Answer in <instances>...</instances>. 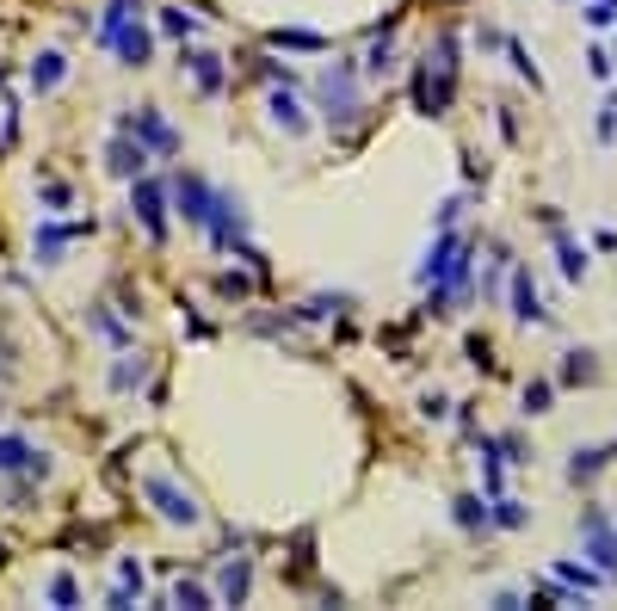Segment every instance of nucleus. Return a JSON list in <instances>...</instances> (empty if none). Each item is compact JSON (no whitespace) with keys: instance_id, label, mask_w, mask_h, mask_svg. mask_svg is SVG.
Masks as SVG:
<instances>
[{"instance_id":"25","label":"nucleus","mask_w":617,"mask_h":611,"mask_svg":"<svg viewBox=\"0 0 617 611\" xmlns=\"http://www.w3.org/2000/svg\"><path fill=\"white\" fill-rule=\"evenodd\" d=\"M506 56H513V68H519L531 87H543V75H537V62H531V50H525V44H506Z\"/></svg>"},{"instance_id":"21","label":"nucleus","mask_w":617,"mask_h":611,"mask_svg":"<svg viewBox=\"0 0 617 611\" xmlns=\"http://www.w3.org/2000/svg\"><path fill=\"white\" fill-rule=\"evenodd\" d=\"M550 402H556V383H525V414H550Z\"/></svg>"},{"instance_id":"29","label":"nucleus","mask_w":617,"mask_h":611,"mask_svg":"<svg viewBox=\"0 0 617 611\" xmlns=\"http://www.w3.org/2000/svg\"><path fill=\"white\" fill-rule=\"evenodd\" d=\"M142 377H149V365H142V358H136V365H118V371H112V383H118V389H136Z\"/></svg>"},{"instance_id":"2","label":"nucleus","mask_w":617,"mask_h":611,"mask_svg":"<svg viewBox=\"0 0 617 611\" xmlns=\"http://www.w3.org/2000/svg\"><path fill=\"white\" fill-rule=\"evenodd\" d=\"M142 494H149L155 507H161V519H173V525H198V519H204L198 500H192L186 488H173L167 476H149V482H142Z\"/></svg>"},{"instance_id":"16","label":"nucleus","mask_w":617,"mask_h":611,"mask_svg":"<svg viewBox=\"0 0 617 611\" xmlns=\"http://www.w3.org/2000/svg\"><path fill=\"white\" fill-rule=\"evenodd\" d=\"M186 68H192V81L204 87V93H216V87H223V56H186Z\"/></svg>"},{"instance_id":"24","label":"nucleus","mask_w":617,"mask_h":611,"mask_svg":"<svg viewBox=\"0 0 617 611\" xmlns=\"http://www.w3.org/2000/svg\"><path fill=\"white\" fill-rule=\"evenodd\" d=\"M161 25L173 31V38H192V31H198V19H192V13H179V7H161Z\"/></svg>"},{"instance_id":"4","label":"nucleus","mask_w":617,"mask_h":611,"mask_svg":"<svg viewBox=\"0 0 617 611\" xmlns=\"http://www.w3.org/2000/svg\"><path fill=\"white\" fill-rule=\"evenodd\" d=\"M543 229L556 235V266H562V278H568V284H580V278H587V247H574V241H568V229H562L556 210H543Z\"/></svg>"},{"instance_id":"11","label":"nucleus","mask_w":617,"mask_h":611,"mask_svg":"<svg viewBox=\"0 0 617 611\" xmlns=\"http://www.w3.org/2000/svg\"><path fill=\"white\" fill-rule=\"evenodd\" d=\"M457 525H463V531H488V525H494V507H482V494H457Z\"/></svg>"},{"instance_id":"7","label":"nucleus","mask_w":617,"mask_h":611,"mask_svg":"<svg viewBox=\"0 0 617 611\" xmlns=\"http://www.w3.org/2000/svg\"><path fill=\"white\" fill-rule=\"evenodd\" d=\"M0 470H31V476H44L50 463L38 445H25V439H0Z\"/></svg>"},{"instance_id":"10","label":"nucleus","mask_w":617,"mask_h":611,"mask_svg":"<svg viewBox=\"0 0 617 611\" xmlns=\"http://www.w3.org/2000/svg\"><path fill=\"white\" fill-rule=\"evenodd\" d=\"M611 457H617L611 445H593V451H574V463H568V476H574V482H593V476L605 470Z\"/></svg>"},{"instance_id":"14","label":"nucleus","mask_w":617,"mask_h":611,"mask_svg":"<svg viewBox=\"0 0 617 611\" xmlns=\"http://www.w3.org/2000/svg\"><path fill=\"white\" fill-rule=\"evenodd\" d=\"M142 161H149V155H142V142H130V136H118L112 142V161H105V167H112V173H142Z\"/></svg>"},{"instance_id":"13","label":"nucleus","mask_w":617,"mask_h":611,"mask_svg":"<svg viewBox=\"0 0 617 611\" xmlns=\"http://www.w3.org/2000/svg\"><path fill=\"white\" fill-rule=\"evenodd\" d=\"M556 581H568V587H580V593H593V587H605V568H587V562H556Z\"/></svg>"},{"instance_id":"1","label":"nucleus","mask_w":617,"mask_h":611,"mask_svg":"<svg viewBox=\"0 0 617 611\" xmlns=\"http://www.w3.org/2000/svg\"><path fill=\"white\" fill-rule=\"evenodd\" d=\"M321 105H328V124H352L365 105H358V75L352 68H328L321 75Z\"/></svg>"},{"instance_id":"3","label":"nucleus","mask_w":617,"mask_h":611,"mask_svg":"<svg viewBox=\"0 0 617 611\" xmlns=\"http://www.w3.org/2000/svg\"><path fill=\"white\" fill-rule=\"evenodd\" d=\"M580 537H587V556H593V568L617 574V531L605 525V513H599V507H587V513H580Z\"/></svg>"},{"instance_id":"22","label":"nucleus","mask_w":617,"mask_h":611,"mask_svg":"<svg viewBox=\"0 0 617 611\" xmlns=\"http://www.w3.org/2000/svg\"><path fill=\"white\" fill-rule=\"evenodd\" d=\"M525 519H531V513L519 507V500H506V494H494V525H506V531H519Z\"/></svg>"},{"instance_id":"18","label":"nucleus","mask_w":617,"mask_h":611,"mask_svg":"<svg viewBox=\"0 0 617 611\" xmlns=\"http://www.w3.org/2000/svg\"><path fill=\"white\" fill-rule=\"evenodd\" d=\"M247 581H253L247 562H229V568H223V605H241V599H247Z\"/></svg>"},{"instance_id":"6","label":"nucleus","mask_w":617,"mask_h":611,"mask_svg":"<svg viewBox=\"0 0 617 611\" xmlns=\"http://www.w3.org/2000/svg\"><path fill=\"white\" fill-rule=\"evenodd\" d=\"M513 315L525 321H550V309H543V297H537V284H531V272H513Z\"/></svg>"},{"instance_id":"9","label":"nucleus","mask_w":617,"mask_h":611,"mask_svg":"<svg viewBox=\"0 0 617 611\" xmlns=\"http://www.w3.org/2000/svg\"><path fill=\"white\" fill-rule=\"evenodd\" d=\"M105 44H118V56H124L130 68H142V62H149V31H142V25H136V31H130V25H118Z\"/></svg>"},{"instance_id":"27","label":"nucleus","mask_w":617,"mask_h":611,"mask_svg":"<svg viewBox=\"0 0 617 611\" xmlns=\"http://www.w3.org/2000/svg\"><path fill=\"white\" fill-rule=\"evenodd\" d=\"M587 68H593V81H611V68H617V62H611V50H605V44H593V50H587Z\"/></svg>"},{"instance_id":"23","label":"nucleus","mask_w":617,"mask_h":611,"mask_svg":"<svg viewBox=\"0 0 617 611\" xmlns=\"http://www.w3.org/2000/svg\"><path fill=\"white\" fill-rule=\"evenodd\" d=\"M272 44L278 50H321L328 38H315V31H272Z\"/></svg>"},{"instance_id":"15","label":"nucleus","mask_w":617,"mask_h":611,"mask_svg":"<svg viewBox=\"0 0 617 611\" xmlns=\"http://www.w3.org/2000/svg\"><path fill=\"white\" fill-rule=\"evenodd\" d=\"M62 75H68V62H62L56 50H50V56H38V62H31V93H50Z\"/></svg>"},{"instance_id":"28","label":"nucleus","mask_w":617,"mask_h":611,"mask_svg":"<svg viewBox=\"0 0 617 611\" xmlns=\"http://www.w3.org/2000/svg\"><path fill=\"white\" fill-rule=\"evenodd\" d=\"M389 68H395V50H389V44H377V50L365 56V75H389Z\"/></svg>"},{"instance_id":"19","label":"nucleus","mask_w":617,"mask_h":611,"mask_svg":"<svg viewBox=\"0 0 617 611\" xmlns=\"http://www.w3.org/2000/svg\"><path fill=\"white\" fill-rule=\"evenodd\" d=\"M136 13H142V0H112V7H105V25H99V38H112V31H118V25H130Z\"/></svg>"},{"instance_id":"8","label":"nucleus","mask_w":617,"mask_h":611,"mask_svg":"<svg viewBox=\"0 0 617 611\" xmlns=\"http://www.w3.org/2000/svg\"><path fill=\"white\" fill-rule=\"evenodd\" d=\"M136 217H142V229H149L155 241L167 235V217H161V186H149V179H136Z\"/></svg>"},{"instance_id":"26","label":"nucleus","mask_w":617,"mask_h":611,"mask_svg":"<svg viewBox=\"0 0 617 611\" xmlns=\"http://www.w3.org/2000/svg\"><path fill=\"white\" fill-rule=\"evenodd\" d=\"M599 142H617V93H605L599 105Z\"/></svg>"},{"instance_id":"20","label":"nucleus","mask_w":617,"mask_h":611,"mask_svg":"<svg viewBox=\"0 0 617 611\" xmlns=\"http://www.w3.org/2000/svg\"><path fill=\"white\" fill-rule=\"evenodd\" d=\"M599 365H593V352H568V365H562V383H593Z\"/></svg>"},{"instance_id":"5","label":"nucleus","mask_w":617,"mask_h":611,"mask_svg":"<svg viewBox=\"0 0 617 611\" xmlns=\"http://www.w3.org/2000/svg\"><path fill=\"white\" fill-rule=\"evenodd\" d=\"M210 204H216V192L204 186L198 173L179 179V217H186V223H210Z\"/></svg>"},{"instance_id":"30","label":"nucleus","mask_w":617,"mask_h":611,"mask_svg":"<svg viewBox=\"0 0 617 611\" xmlns=\"http://www.w3.org/2000/svg\"><path fill=\"white\" fill-rule=\"evenodd\" d=\"M173 599H179V605H210V599H204V587H192V581H179V593H173Z\"/></svg>"},{"instance_id":"17","label":"nucleus","mask_w":617,"mask_h":611,"mask_svg":"<svg viewBox=\"0 0 617 611\" xmlns=\"http://www.w3.org/2000/svg\"><path fill=\"white\" fill-rule=\"evenodd\" d=\"M272 124H284L290 136H303V130H309V124H303V105L290 99V93H272Z\"/></svg>"},{"instance_id":"12","label":"nucleus","mask_w":617,"mask_h":611,"mask_svg":"<svg viewBox=\"0 0 617 611\" xmlns=\"http://www.w3.org/2000/svg\"><path fill=\"white\" fill-rule=\"evenodd\" d=\"M136 136H142V142H155L161 155H173V149H179V136H173V130H167L155 112H136Z\"/></svg>"}]
</instances>
